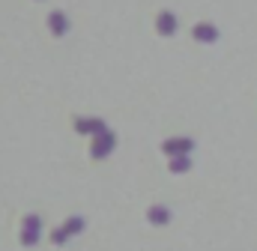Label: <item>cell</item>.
I'll return each instance as SVG.
<instances>
[{"label":"cell","instance_id":"6da1fadb","mask_svg":"<svg viewBox=\"0 0 257 251\" xmlns=\"http://www.w3.org/2000/svg\"><path fill=\"white\" fill-rule=\"evenodd\" d=\"M192 36H194V42L212 45V42L218 39V27H215V24H209V21H200V24H194V27H192Z\"/></svg>","mask_w":257,"mask_h":251},{"label":"cell","instance_id":"7a4b0ae2","mask_svg":"<svg viewBox=\"0 0 257 251\" xmlns=\"http://www.w3.org/2000/svg\"><path fill=\"white\" fill-rule=\"evenodd\" d=\"M111 150H114V135H111V132H99V135L93 138V150H90V153H93L96 159H105Z\"/></svg>","mask_w":257,"mask_h":251},{"label":"cell","instance_id":"3957f363","mask_svg":"<svg viewBox=\"0 0 257 251\" xmlns=\"http://www.w3.org/2000/svg\"><path fill=\"white\" fill-rule=\"evenodd\" d=\"M156 30H159L162 36H174V33L180 30L177 15H174V12H159V18H156Z\"/></svg>","mask_w":257,"mask_h":251},{"label":"cell","instance_id":"277c9868","mask_svg":"<svg viewBox=\"0 0 257 251\" xmlns=\"http://www.w3.org/2000/svg\"><path fill=\"white\" fill-rule=\"evenodd\" d=\"M48 27H51L54 36H66V33H69V18H66V12L54 9V12L48 15Z\"/></svg>","mask_w":257,"mask_h":251},{"label":"cell","instance_id":"5b68a950","mask_svg":"<svg viewBox=\"0 0 257 251\" xmlns=\"http://www.w3.org/2000/svg\"><path fill=\"white\" fill-rule=\"evenodd\" d=\"M39 230H42V227H39V218H36V215H30V218L24 221V230H21V242H24V245H33V242L39 239Z\"/></svg>","mask_w":257,"mask_h":251},{"label":"cell","instance_id":"8992f818","mask_svg":"<svg viewBox=\"0 0 257 251\" xmlns=\"http://www.w3.org/2000/svg\"><path fill=\"white\" fill-rule=\"evenodd\" d=\"M81 227H84V218H69L63 227L54 233V242H57V245H60V242H66V239H69V236H75Z\"/></svg>","mask_w":257,"mask_h":251},{"label":"cell","instance_id":"52a82bcc","mask_svg":"<svg viewBox=\"0 0 257 251\" xmlns=\"http://www.w3.org/2000/svg\"><path fill=\"white\" fill-rule=\"evenodd\" d=\"M189 150H192V141L189 138H180V141H168L165 144V153H171V156H183Z\"/></svg>","mask_w":257,"mask_h":251},{"label":"cell","instance_id":"ba28073f","mask_svg":"<svg viewBox=\"0 0 257 251\" xmlns=\"http://www.w3.org/2000/svg\"><path fill=\"white\" fill-rule=\"evenodd\" d=\"M75 129L84 132V135H99V132H105V123L102 120H78Z\"/></svg>","mask_w":257,"mask_h":251},{"label":"cell","instance_id":"9c48e42d","mask_svg":"<svg viewBox=\"0 0 257 251\" xmlns=\"http://www.w3.org/2000/svg\"><path fill=\"white\" fill-rule=\"evenodd\" d=\"M168 218H171V212H168L165 206H153V209H150V221H153V224H165Z\"/></svg>","mask_w":257,"mask_h":251},{"label":"cell","instance_id":"30bf717a","mask_svg":"<svg viewBox=\"0 0 257 251\" xmlns=\"http://www.w3.org/2000/svg\"><path fill=\"white\" fill-rule=\"evenodd\" d=\"M189 156H177L174 162H171V171H177V174H183V171H189Z\"/></svg>","mask_w":257,"mask_h":251}]
</instances>
